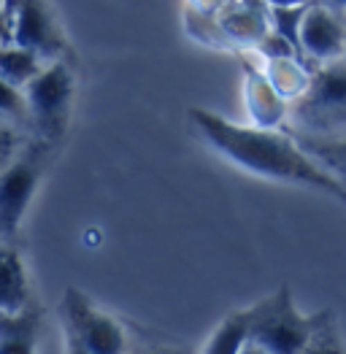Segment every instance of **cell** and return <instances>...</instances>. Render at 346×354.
<instances>
[{"mask_svg": "<svg viewBox=\"0 0 346 354\" xmlns=\"http://www.w3.org/2000/svg\"><path fill=\"white\" fill-rule=\"evenodd\" d=\"M192 133L211 151L252 176L317 189L346 206V187L303 149L298 136L255 124H238L201 106L187 111Z\"/></svg>", "mask_w": 346, "mask_h": 354, "instance_id": "obj_1", "label": "cell"}, {"mask_svg": "<svg viewBox=\"0 0 346 354\" xmlns=\"http://www.w3.org/2000/svg\"><path fill=\"white\" fill-rule=\"evenodd\" d=\"M327 311L303 314L292 297V290L282 284L276 292L246 308L249 341L271 354H300L314 338Z\"/></svg>", "mask_w": 346, "mask_h": 354, "instance_id": "obj_2", "label": "cell"}, {"mask_svg": "<svg viewBox=\"0 0 346 354\" xmlns=\"http://www.w3.org/2000/svg\"><path fill=\"white\" fill-rule=\"evenodd\" d=\"M25 92V111L33 122L41 144H57L68 130L73 97H76V76L68 59L49 62Z\"/></svg>", "mask_w": 346, "mask_h": 354, "instance_id": "obj_3", "label": "cell"}, {"mask_svg": "<svg viewBox=\"0 0 346 354\" xmlns=\"http://www.w3.org/2000/svg\"><path fill=\"white\" fill-rule=\"evenodd\" d=\"M300 133H346V57L322 62L309 92L292 106Z\"/></svg>", "mask_w": 346, "mask_h": 354, "instance_id": "obj_4", "label": "cell"}, {"mask_svg": "<svg viewBox=\"0 0 346 354\" xmlns=\"http://www.w3.org/2000/svg\"><path fill=\"white\" fill-rule=\"evenodd\" d=\"M62 330L92 354H127V333L119 319L98 308L79 287H65L60 297Z\"/></svg>", "mask_w": 346, "mask_h": 354, "instance_id": "obj_5", "label": "cell"}, {"mask_svg": "<svg viewBox=\"0 0 346 354\" xmlns=\"http://www.w3.org/2000/svg\"><path fill=\"white\" fill-rule=\"evenodd\" d=\"M46 144L14 154V160L0 171V243H6L28 216L30 203L44 178Z\"/></svg>", "mask_w": 346, "mask_h": 354, "instance_id": "obj_6", "label": "cell"}, {"mask_svg": "<svg viewBox=\"0 0 346 354\" xmlns=\"http://www.w3.org/2000/svg\"><path fill=\"white\" fill-rule=\"evenodd\" d=\"M8 17L11 44L41 55L46 62L65 59L68 41L46 0H8Z\"/></svg>", "mask_w": 346, "mask_h": 354, "instance_id": "obj_7", "label": "cell"}, {"mask_svg": "<svg viewBox=\"0 0 346 354\" xmlns=\"http://www.w3.org/2000/svg\"><path fill=\"white\" fill-rule=\"evenodd\" d=\"M300 52L317 62L346 57V25L341 14L325 3H311L300 28Z\"/></svg>", "mask_w": 346, "mask_h": 354, "instance_id": "obj_8", "label": "cell"}, {"mask_svg": "<svg viewBox=\"0 0 346 354\" xmlns=\"http://www.w3.org/2000/svg\"><path fill=\"white\" fill-rule=\"evenodd\" d=\"M244 106L249 114V124L268 127V130H279L292 109L279 95V89L271 84L265 71L252 65L244 68Z\"/></svg>", "mask_w": 346, "mask_h": 354, "instance_id": "obj_9", "label": "cell"}, {"mask_svg": "<svg viewBox=\"0 0 346 354\" xmlns=\"http://www.w3.org/2000/svg\"><path fill=\"white\" fill-rule=\"evenodd\" d=\"M217 22H219V28L225 32L228 44L252 46V49H257L260 41L271 32L268 6L257 3V0H244L241 6H235L228 14H222Z\"/></svg>", "mask_w": 346, "mask_h": 354, "instance_id": "obj_10", "label": "cell"}, {"mask_svg": "<svg viewBox=\"0 0 346 354\" xmlns=\"http://www.w3.org/2000/svg\"><path fill=\"white\" fill-rule=\"evenodd\" d=\"M28 303L30 279L25 257L11 243H0V314H19Z\"/></svg>", "mask_w": 346, "mask_h": 354, "instance_id": "obj_11", "label": "cell"}, {"mask_svg": "<svg viewBox=\"0 0 346 354\" xmlns=\"http://www.w3.org/2000/svg\"><path fill=\"white\" fill-rule=\"evenodd\" d=\"M41 317L25 308L19 314H0V354H38Z\"/></svg>", "mask_w": 346, "mask_h": 354, "instance_id": "obj_12", "label": "cell"}, {"mask_svg": "<svg viewBox=\"0 0 346 354\" xmlns=\"http://www.w3.org/2000/svg\"><path fill=\"white\" fill-rule=\"evenodd\" d=\"M262 71L271 79V84L279 89V95L287 100L289 106H295L311 87L314 73L306 71L300 57H271L262 59Z\"/></svg>", "mask_w": 346, "mask_h": 354, "instance_id": "obj_13", "label": "cell"}, {"mask_svg": "<svg viewBox=\"0 0 346 354\" xmlns=\"http://www.w3.org/2000/svg\"><path fill=\"white\" fill-rule=\"evenodd\" d=\"M303 149L346 187V133H295Z\"/></svg>", "mask_w": 346, "mask_h": 354, "instance_id": "obj_14", "label": "cell"}, {"mask_svg": "<svg viewBox=\"0 0 346 354\" xmlns=\"http://www.w3.org/2000/svg\"><path fill=\"white\" fill-rule=\"evenodd\" d=\"M49 62L17 44H0V76L14 87L25 89Z\"/></svg>", "mask_w": 346, "mask_h": 354, "instance_id": "obj_15", "label": "cell"}, {"mask_svg": "<svg viewBox=\"0 0 346 354\" xmlns=\"http://www.w3.org/2000/svg\"><path fill=\"white\" fill-rule=\"evenodd\" d=\"M249 341V325H246V308L228 314L219 325L211 330L208 341L203 344L201 354H241Z\"/></svg>", "mask_w": 346, "mask_h": 354, "instance_id": "obj_16", "label": "cell"}, {"mask_svg": "<svg viewBox=\"0 0 346 354\" xmlns=\"http://www.w3.org/2000/svg\"><path fill=\"white\" fill-rule=\"evenodd\" d=\"M309 6H287V8H271L268 6V19H271V30L276 35H282L289 41L298 52H300V28H303V17H306ZM303 55V52H300Z\"/></svg>", "mask_w": 346, "mask_h": 354, "instance_id": "obj_17", "label": "cell"}, {"mask_svg": "<svg viewBox=\"0 0 346 354\" xmlns=\"http://www.w3.org/2000/svg\"><path fill=\"white\" fill-rule=\"evenodd\" d=\"M300 354H346V344L338 333V325L330 314H325L322 325L314 333V338L309 341V346L303 349Z\"/></svg>", "mask_w": 346, "mask_h": 354, "instance_id": "obj_18", "label": "cell"}, {"mask_svg": "<svg viewBox=\"0 0 346 354\" xmlns=\"http://www.w3.org/2000/svg\"><path fill=\"white\" fill-rule=\"evenodd\" d=\"M0 117H28L25 92L0 76Z\"/></svg>", "mask_w": 346, "mask_h": 354, "instance_id": "obj_19", "label": "cell"}, {"mask_svg": "<svg viewBox=\"0 0 346 354\" xmlns=\"http://www.w3.org/2000/svg\"><path fill=\"white\" fill-rule=\"evenodd\" d=\"M14 160V136L0 130V171Z\"/></svg>", "mask_w": 346, "mask_h": 354, "instance_id": "obj_20", "label": "cell"}, {"mask_svg": "<svg viewBox=\"0 0 346 354\" xmlns=\"http://www.w3.org/2000/svg\"><path fill=\"white\" fill-rule=\"evenodd\" d=\"M62 349H65V354H92V352H86L73 335H68L65 330H62Z\"/></svg>", "mask_w": 346, "mask_h": 354, "instance_id": "obj_21", "label": "cell"}, {"mask_svg": "<svg viewBox=\"0 0 346 354\" xmlns=\"http://www.w3.org/2000/svg\"><path fill=\"white\" fill-rule=\"evenodd\" d=\"M0 44H11V17H8V11L0 14Z\"/></svg>", "mask_w": 346, "mask_h": 354, "instance_id": "obj_22", "label": "cell"}, {"mask_svg": "<svg viewBox=\"0 0 346 354\" xmlns=\"http://www.w3.org/2000/svg\"><path fill=\"white\" fill-rule=\"evenodd\" d=\"M271 8H287V6H311L314 0H265Z\"/></svg>", "mask_w": 346, "mask_h": 354, "instance_id": "obj_23", "label": "cell"}, {"mask_svg": "<svg viewBox=\"0 0 346 354\" xmlns=\"http://www.w3.org/2000/svg\"><path fill=\"white\" fill-rule=\"evenodd\" d=\"M141 354H190L187 349H173V346H157V349H146Z\"/></svg>", "mask_w": 346, "mask_h": 354, "instance_id": "obj_24", "label": "cell"}, {"mask_svg": "<svg viewBox=\"0 0 346 354\" xmlns=\"http://www.w3.org/2000/svg\"><path fill=\"white\" fill-rule=\"evenodd\" d=\"M319 3H325L327 8H333L338 14H346V0H319Z\"/></svg>", "mask_w": 346, "mask_h": 354, "instance_id": "obj_25", "label": "cell"}, {"mask_svg": "<svg viewBox=\"0 0 346 354\" xmlns=\"http://www.w3.org/2000/svg\"><path fill=\"white\" fill-rule=\"evenodd\" d=\"M241 354H271V352H265L262 346H257L255 341H246V346L241 349Z\"/></svg>", "mask_w": 346, "mask_h": 354, "instance_id": "obj_26", "label": "cell"}, {"mask_svg": "<svg viewBox=\"0 0 346 354\" xmlns=\"http://www.w3.org/2000/svg\"><path fill=\"white\" fill-rule=\"evenodd\" d=\"M3 11H8V0H0V14Z\"/></svg>", "mask_w": 346, "mask_h": 354, "instance_id": "obj_27", "label": "cell"}]
</instances>
